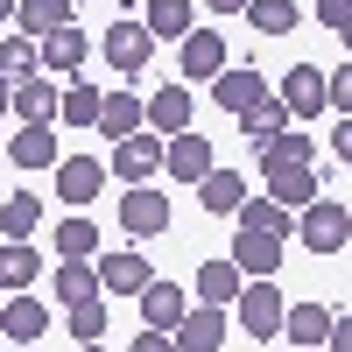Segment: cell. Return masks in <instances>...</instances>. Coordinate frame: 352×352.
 Wrapping results in <instances>:
<instances>
[{"label": "cell", "mask_w": 352, "mask_h": 352, "mask_svg": "<svg viewBox=\"0 0 352 352\" xmlns=\"http://www.w3.org/2000/svg\"><path fill=\"white\" fill-rule=\"evenodd\" d=\"M8 155H14V169H56V134L50 127H21L8 141Z\"/></svg>", "instance_id": "25"}, {"label": "cell", "mask_w": 352, "mask_h": 352, "mask_svg": "<svg viewBox=\"0 0 352 352\" xmlns=\"http://www.w3.org/2000/svg\"><path fill=\"white\" fill-rule=\"evenodd\" d=\"M85 50H92V43H85L78 36V28H56V36H43V71H85Z\"/></svg>", "instance_id": "26"}, {"label": "cell", "mask_w": 352, "mask_h": 352, "mask_svg": "<svg viewBox=\"0 0 352 352\" xmlns=\"http://www.w3.org/2000/svg\"><path fill=\"white\" fill-rule=\"evenodd\" d=\"M8 14H21V0H0V21H8Z\"/></svg>", "instance_id": "45"}, {"label": "cell", "mask_w": 352, "mask_h": 352, "mask_svg": "<svg viewBox=\"0 0 352 352\" xmlns=\"http://www.w3.org/2000/svg\"><path fill=\"white\" fill-rule=\"evenodd\" d=\"M64 317H71V338H78V345H99V331H106V303H99V296L78 303V310H64Z\"/></svg>", "instance_id": "37"}, {"label": "cell", "mask_w": 352, "mask_h": 352, "mask_svg": "<svg viewBox=\"0 0 352 352\" xmlns=\"http://www.w3.org/2000/svg\"><path fill=\"white\" fill-rule=\"evenodd\" d=\"M197 197H204V212H240L247 204V184H240V169H212L197 184Z\"/></svg>", "instance_id": "28"}, {"label": "cell", "mask_w": 352, "mask_h": 352, "mask_svg": "<svg viewBox=\"0 0 352 352\" xmlns=\"http://www.w3.org/2000/svg\"><path fill=\"white\" fill-rule=\"evenodd\" d=\"M240 289H247V275L232 268V261H204V268H197V296L212 303V310H226V303H240Z\"/></svg>", "instance_id": "20"}, {"label": "cell", "mask_w": 352, "mask_h": 352, "mask_svg": "<svg viewBox=\"0 0 352 352\" xmlns=\"http://www.w3.org/2000/svg\"><path fill=\"white\" fill-rule=\"evenodd\" d=\"M331 324H338V317H331L324 303H296V310H289V324H282V331L296 338V345H310V352H317V345H331Z\"/></svg>", "instance_id": "24"}, {"label": "cell", "mask_w": 352, "mask_h": 352, "mask_svg": "<svg viewBox=\"0 0 352 352\" xmlns=\"http://www.w3.org/2000/svg\"><path fill=\"white\" fill-rule=\"evenodd\" d=\"M99 184H106V169H99L92 155H71V162H56V197H64V204H78V212L99 197Z\"/></svg>", "instance_id": "14"}, {"label": "cell", "mask_w": 352, "mask_h": 352, "mask_svg": "<svg viewBox=\"0 0 352 352\" xmlns=\"http://www.w3.org/2000/svg\"><path fill=\"white\" fill-rule=\"evenodd\" d=\"M324 352H352V317H338V324H331V345Z\"/></svg>", "instance_id": "41"}, {"label": "cell", "mask_w": 352, "mask_h": 352, "mask_svg": "<svg viewBox=\"0 0 352 352\" xmlns=\"http://www.w3.org/2000/svg\"><path fill=\"white\" fill-rule=\"evenodd\" d=\"M99 106H106V92H99V85L71 78V92H64V120H71V127H99Z\"/></svg>", "instance_id": "35"}, {"label": "cell", "mask_w": 352, "mask_h": 352, "mask_svg": "<svg viewBox=\"0 0 352 352\" xmlns=\"http://www.w3.org/2000/svg\"><path fill=\"white\" fill-rule=\"evenodd\" d=\"M338 43H345V50H352V21H345V28H338Z\"/></svg>", "instance_id": "46"}, {"label": "cell", "mask_w": 352, "mask_h": 352, "mask_svg": "<svg viewBox=\"0 0 352 352\" xmlns=\"http://www.w3.org/2000/svg\"><path fill=\"white\" fill-rule=\"evenodd\" d=\"M141 127H148V106H141L134 92H106V106H99V134L127 141V134H141Z\"/></svg>", "instance_id": "18"}, {"label": "cell", "mask_w": 352, "mask_h": 352, "mask_svg": "<svg viewBox=\"0 0 352 352\" xmlns=\"http://www.w3.org/2000/svg\"><path fill=\"white\" fill-rule=\"evenodd\" d=\"M127 352H176V338H169V331H141Z\"/></svg>", "instance_id": "40"}, {"label": "cell", "mask_w": 352, "mask_h": 352, "mask_svg": "<svg viewBox=\"0 0 352 352\" xmlns=\"http://www.w3.org/2000/svg\"><path fill=\"white\" fill-rule=\"evenodd\" d=\"M0 310H8V289H0Z\"/></svg>", "instance_id": "47"}, {"label": "cell", "mask_w": 352, "mask_h": 352, "mask_svg": "<svg viewBox=\"0 0 352 352\" xmlns=\"http://www.w3.org/2000/svg\"><path fill=\"white\" fill-rule=\"evenodd\" d=\"M317 184H324L317 169H289V176H275V184H268V197L289 204V212H310V204H317Z\"/></svg>", "instance_id": "30"}, {"label": "cell", "mask_w": 352, "mask_h": 352, "mask_svg": "<svg viewBox=\"0 0 352 352\" xmlns=\"http://www.w3.org/2000/svg\"><path fill=\"white\" fill-rule=\"evenodd\" d=\"M78 352H99V345H78Z\"/></svg>", "instance_id": "48"}, {"label": "cell", "mask_w": 352, "mask_h": 352, "mask_svg": "<svg viewBox=\"0 0 352 352\" xmlns=\"http://www.w3.org/2000/svg\"><path fill=\"white\" fill-rule=\"evenodd\" d=\"M155 282V268L141 261L134 247H120V254H99V289L106 296H141V289Z\"/></svg>", "instance_id": "7"}, {"label": "cell", "mask_w": 352, "mask_h": 352, "mask_svg": "<svg viewBox=\"0 0 352 352\" xmlns=\"http://www.w3.org/2000/svg\"><path fill=\"white\" fill-rule=\"evenodd\" d=\"M148 134H190V85H162L148 99Z\"/></svg>", "instance_id": "15"}, {"label": "cell", "mask_w": 352, "mask_h": 352, "mask_svg": "<svg viewBox=\"0 0 352 352\" xmlns=\"http://www.w3.org/2000/svg\"><path fill=\"white\" fill-rule=\"evenodd\" d=\"M331 148H338V162H345V169H352V120H345V127H338V134H331Z\"/></svg>", "instance_id": "42"}, {"label": "cell", "mask_w": 352, "mask_h": 352, "mask_svg": "<svg viewBox=\"0 0 352 352\" xmlns=\"http://www.w3.org/2000/svg\"><path fill=\"white\" fill-rule=\"evenodd\" d=\"M282 106H289V120H317V113L331 106V92H324V71L296 64V71L282 78Z\"/></svg>", "instance_id": "8"}, {"label": "cell", "mask_w": 352, "mask_h": 352, "mask_svg": "<svg viewBox=\"0 0 352 352\" xmlns=\"http://www.w3.org/2000/svg\"><path fill=\"white\" fill-rule=\"evenodd\" d=\"M56 113H64V92H56L50 78H28V85H14V120H21V127H50Z\"/></svg>", "instance_id": "13"}, {"label": "cell", "mask_w": 352, "mask_h": 352, "mask_svg": "<svg viewBox=\"0 0 352 352\" xmlns=\"http://www.w3.org/2000/svg\"><path fill=\"white\" fill-rule=\"evenodd\" d=\"M240 232H275V240H289V232H296V212L275 204V197H247L240 204Z\"/></svg>", "instance_id": "21"}, {"label": "cell", "mask_w": 352, "mask_h": 352, "mask_svg": "<svg viewBox=\"0 0 352 352\" xmlns=\"http://www.w3.org/2000/svg\"><path fill=\"white\" fill-rule=\"evenodd\" d=\"M176 71H184V85H190V78H219V71H226V36H219V28H190Z\"/></svg>", "instance_id": "10"}, {"label": "cell", "mask_w": 352, "mask_h": 352, "mask_svg": "<svg viewBox=\"0 0 352 352\" xmlns=\"http://www.w3.org/2000/svg\"><path fill=\"white\" fill-rule=\"evenodd\" d=\"M247 21L261 36H289L296 28V0H247Z\"/></svg>", "instance_id": "36"}, {"label": "cell", "mask_w": 352, "mask_h": 352, "mask_svg": "<svg viewBox=\"0 0 352 352\" xmlns=\"http://www.w3.org/2000/svg\"><path fill=\"white\" fill-rule=\"evenodd\" d=\"M36 71H43V50L28 43V36H8V43H0V78H8V85H28Z\"/></svg>", "instance_id": "31"}, {"label": "cell", "mask_w": 352, "mask_h": 352, "mask_svg": "<svg viewBox=\"0 0 352 352\" xmlns=\"http://www.w3.org/2000/svg\"><path fill=\"white\" fill-rule=\"evenodd\" d=\"M21 36H56V28H71V0H21Z\"/></svg>", "instance_id": "29"}, {"label": "cell", "mask_w": 352, "mask_h": 352, "mask_svg": "<svg viewBox=\"0 0 352 352\" xmlns=\"http://www.w3.org/2000/svg\"><path fill=\"white\" fill-rule=\"evenodd\" d=\"M324 92H331V106H338V113H345V120H352V64L324 78Z\"/></svg>", "instance_id": "38"}, {"label": "cell", "mask_w": 352, "mask_h": 352, "mask_svg": "<svg viewBox=\"0 0 352 352\" xmlns=\"http://www.w3.org/2000/svg\"><path fill=\"white\" fill-rule=\"evenodd\" d=\"M50 331V310L36 296H8V310H0V338H14V345H36Z\"/></svg>", "instance_id": "17"}, {"label": "cell", "mask_w": 352, "mask_h": 352, "mask_svg": "<svg viewBox=\"0 0 352 352\" xmlns=\"http://www.w3.org/2000/svg\"><path fill=\"white\" fill-rule=\"evenodd\" d=\"M289 169H310V134H303V127H289L282 141L261 148V176H268V184H275V176H289Z\"/></svg>", "instance_id": "19"}, {"label": "cell", "mask_w": 352, "mask_h": 352, "mask_svg": "<svg viewBox=\"0 0 352 352\" xmlns=\"http://www.w3.org/2000/svg\"><path fill=\"white\" fill-rule=\"evenodd\" d=\"M232 268H240L247 282H275L282 240H275V232H240V240H232Z\"/></svg>", "instance_id": "9"}, {"label": "cell", "mask_w": 352, "mask_h": 352, "mask_svg": "<svg viewBox=\"0 0 352 352\" xmlns=\"http://www.w3.org/2000/svg\"><path fill=\"white\" fill-rule=\"evenodd\" d=\"M162 155H169V141L141 127V134H127V141H113V176L134 190V184H148V176L162 169Z\"/></svg>", "instance_id": "2"}, {"label": "cell", "mask_w": 352, "mask_h": 352, "mask_svg": "<svg viewBox=\"0 0 352 352\" xmlns=\"http://www.w3.org/2000/svg\"><path fill=\"white\" fill-rule=\"evenodd\" d=\"M240 127H247V141H254V148H268V141H282V134L296 127V120H289V106H282V99H261V106L247 113Z\"/></svg>", "instance_id": "27"}, {"label": "cell", "mask_w": 352, "mask_h": 352, "mask_svg": "<svg viewBox=\"0 0 352 352\" xmlns=\"http://www.w3.org/2000/svg\"><path fill=\"white\" fill-rule=\"evenodd\" d=\"M141 317H148V331H176V324H184V289H176V282H148V289H141Z\"/></svg>", "instance_id": "16"}, {"label": "cell", "mask_w": 352, "mask_h": 352, "mask_svg": "<svg viewBox=\"0 0 352 352\" xmlns=\"http://www.w3.org/2000/svg\"><path fill=\"white\" fill-rule=\"evenodd\" d=\"M212 99H219L226 113H240V120H247V113H254L261 99H268V78H261L254 64H240V71H232V64H226V71L212 78Z\"/></svg>", "instance_id": "6"}, {"label": "cell", "mask_w": 352, "mask_h": 352, "mask_svg": "<svg viewBox=\"0 0 352 352\" xmlns=\"http://www.w3.org/2000/svg\"><path fill=\"white\" fill-rule=\"evenodd\" d=\"M296 240H303L310 254H338V247L352 240V212H345V204H331V197H317L310 212L296 219Z\"/></svg>", "instance_id": "1"}, {"label": "cell", "mask_w": 352, "mask_h": 352, "mask_svg": "<svg viewBox=\"0 0 352 352\" xmlns=\"http://www.w3.org/2000/svg\"><path fill=\"white\" fill-rule=\"evenodd\" d=\"M56 296H64V310L106 296V289H99V261H64V268H56Z\"/></svg>", "instance_id": "22"}, {"label": "cell", "mask_w": 352, "mask_h": 352, "mask_svg": "<svg viewBox=\"0 0 352 352\" xmlns=\"http://www.w3.org/2000/svg\"><path fill=\"white\" fill-rule=\"evenodd\" d=\"M56 254H64V261H92V254H99V226L85 219V212L64 219V226H56Z\"/></svg>", "instance_id": "32"}, {"label": "cell", "mask_w": 352, "mask_h": 352, "mask_svg": "<svg viewBox=\"0 0 352 352\" xmlns=\"http://www.w3.org/2000/svg\"><path fill=\"white\" fill-rule=\"evenodd\" d=\"M99 50H106V64H113V71H127V78H134V71H148L155 36H148V21H113Z\"/></svg>", "instance_id": "5"}, {"label": "cell", "mask_w": 352, "mask_h": 352, "mask_svg": "<svg viewBox=\"0 0 352 352\" xmlns=\"http://www.w3.org/2000/svg\"><path fill=\"white\" fill-rule=\"evenodd\" d=\"M240 324H247V338H282L289 303H282L275 282H247V289H240Z\"/></svg>", "instance_id": "3"}, {"label": "cell", "mask_w": 352, "mask_h": 352, "mask_svg": "<svg viewBox=\"0 0 352 352\" xmlns=\"http://www.w3.org/2000/svg\"><path fill=\"white\" fill-rule=\"evenodd\" d=\"M36 275H43V261H36L28 240H8V247H0V289H8V296H21Z\"/></svg>", "instance_id": "23"}, {"label": "cell", "mask_w": 352, "mask_h": 352, "mask_svg": "<svg viewBox=\"0 0 352 352\" xmlns=\"http://www.w3.org/2000/svg\"><path fill=\"white\" fill-rule=\"evenodd\" d=\"M317 21H324V28H345V21H352V0H317Z\"/></svg>", "instance_id": "39"}, {"label": "cell", "mask_w": 352, "mask_h": 352, "mask_svg": "<svg viewBox=\"0 0 352 352\" xmlns=\"http://www.w3.org/2000/svg\"><path fill=\"white\" fill-rule=\"evenodd\" d=\"M296 352H310V345H296Z\"/></svg>", "instance_id": "50"}, {"label": "cell", "mask_w": 352, "mask_h": 352, "mask_svg": "<svg viewBox=\"0 0 352 352\" xmlns=\"http://www.w3.org/2000/svg\"><path fill=\"white\" fill-rule=\"evenodd\" d=\"M8 106H14V85H8V78H0V113H8Z\"/></svg>", "instance_id": "44"}, {"label": "cell", "mask_w": 352, "mask_h": 352, "mask_svg": "<svg viewBox=\"0 0 352 352\" xmlns=\"http://www.w3.org/2000/svg\"><path fill=\"white\" fill-rule=\"evenodd\" d=\"M0 155H8V141H0Z\"/></svg>", "instance_id": "49"}, {"label": "cell", "mask_w": 352, "mask_h": 352, "mask_svg": "<svg viewBox=\"0 0 352 352\" xmlns=\"http://www.w3.org/2000/svg\"><path fill=\"white\" fill-rule=\"evenodd\" d=\"M36 219H43V204L28 197V190L0 197V232H8V240H28V232H36Z\"/></svg>", "instance_id": "33"}, {"label": "cell", "mask_w": 352, "mask_h": 352, "mask_svg": "<svg viewBox=\"0 0 352 352\" xmlns=\"http://www.w3.org/2000/svg\"><path fill=\"white\" fill-rule=\"evenodd\" d=\"M141 21H148V36H176V43H184L190 36V0H148Z\"/></svg>", "instance_id": "34"}, {"label": "cell", "mask_w": 352, "mask_h": 352, "mask_svg": "<svg viewBox=\"0 0 352 352\" xmlns=\"http://www.w3.org/2000/svg\"><path fill=\"white\" fill-rule=\"evenodd\" d=\"M169 338H176V352H219V345H226V310L197 303V310L184 317V324L169 331Z\"/></svg>", "instance_id": "12"}, {"label": "cell", "mask_w": 352, "mask_h": 352, "mask_svg": "<svg viewBox=\"0 0 352 352\" xmlns=\"http://www.w3.org/2000/svg\"><path fill=\"white\" fill-rule=\"evenodd\" d=\"M162 226H169V197L148 190V184H134V190L120 197V232H127V240H155Z\"/></svg>", "instance_id": "4"}, {"label": "cell", "mask_w": 352, "mask_h": 352, "mask_svg": "<svg viewBox=\"0 0 352 352\" xmlns=\"http://www.w3.org/2000/svg\"><path fill=\"white\" fill-rule=\"evenodd\" d=\"M212 14H247V0H204Z\"/></svg>", "instance_id": "43"}, {"label": "cell", "mask_w": 352, "mask_h": 352, "mask_svg": "<svg viewBox=\"0 0 352 352\" xmlns=\"http://www.w3.org/2000/svg\"><path fill=\"white\" fill-rule=\"evenodd\" d=\"M162 169L176 176V184H204V176L219 169V162H212V141H204V134H176L169 155H162Z\"/></svg>", "instance_id": "11"}]
</instances>
